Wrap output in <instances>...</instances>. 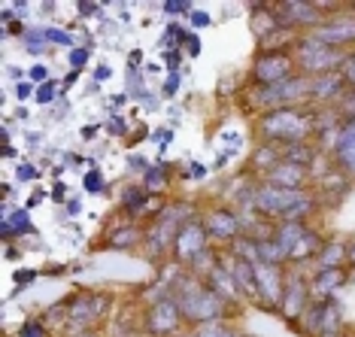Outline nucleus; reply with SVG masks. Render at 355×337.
Returning <instances> with one entry per match:
<instances>
[{"label":"nucleus","mask_w":355,"mask_h":337,"mask_svg":"<svg viewBox=\"0 0 355 337\" xmlns=\"http://www.w3.org/2000/svg\"><path fill=\"white\" fill-rule=\"evenodd\" d=\"M79 12H83V15H92V12H98V3H79Z\"/></svg>","instance_id":"45"},{"label":"nucleus","mask_w":355,"mask_h":337,"mask_svg":"<svg viewBox=\"0 0 355 337\" xmlns=\"http://www.w3.org/2000/svg\"><path fill=\"white\" fill-rule=\"evenodd\" d=\"M25 337H43V328H40V325H34V322H31V325L25 328Z\"/></svg>","instance_id":"44"},{"label":"nucleus","mask_w":355,"mask_h":337,"mask_svg":"<svg viewBox=\"0 0 355 337\" xmlns=\"http://www.w3.org/2000/svg\"><path fill=\"white\" fill-rule=\"evenodd\" d=\"M337 110H340L343 122H355V88H349V92L343 94L340 103H337Z\"/></svg>","instance_id":"31"},{"label":"nucleus","mask_w":355,"mask_h":337,"mask_svg":"<svg viewBox=\"0 0 355 337\" xmlns=\"http://www.w3.org/2000/svg\"><path fill=\"white\" fill-rule=\"evenodd\" d=\"M164 12H171V15H176V12H191V3H180V0H171V3H164Z\"/></svg>","instance_id":"37"},{"label":"nucleus","mask_w":355,"mask_h":337,"mask_svg":"<svg viewBox=\"0 0 355 337\" xmlns=\"http://www.w3.org/2000/svg\"><path fill=\"white\" fill-rule=\"evenodd\" d=\"M46 40H52V43H61V46H73L70 34H64V31H55V28H46Z\"/></svg>","instance_id":"32"},{"label":"nucleus","mask_w":355,"mask_h":337,"mask_svg":"<svg viewBox=\"0 0 355 337\" xmlns=\"http://www.w3.org/2000/svg\"><path fill=\"white\" fill-rule=\"evenodd\" d=\"M173 301L180 304L182 319L198 322V325L200 322H213V319H222L225 307H228V304H225L209 286L200 283V279H182V283L176 286Z\"/></svg>","instance_id":"2"},{"label":"nucleus","mask_w":355,"mask_h":337,"mask_svg":"<svg viewBox=\"0 0 355 337\" xmlns=\"http://www.w3.org/2000/svg\"><path fill=\"white\" fill-rule=\"evenodd\" d=\"M349 55H343L340 49H331V46L319 43L313 37H301L295 43V64L301 67L304 76H322V74H334L343 70V64Z\"/></svg>","instance_id":"3"},{"label":"nucleus","mask_w":355,"mask_h":337,"mask_svg":"<svg viewBox=\"0 0 355 337\" xmlns=\"http://www.w3.org/2000/svg\"><path fill=\"white\" fill-rule=\"evenodd\" d=\"M322 246H325V240H322V237L316 234V231H310V228H306V231H304V237H301V240H297V246H295V250H292V255H288V261L301 264V261L319 259Z\"/></svg>","instance_id":"23"},{"label":"nucleus","mask_w":355,"mask_h":337,"mask_svg":"<svg viewBox=\"0 0 355 337\" xmlns=\"http://www.w3.org/2000/svg\"><path fill=\"white\" fill-rule=\"evenodd\" d=\"M282 264L286 261V252L279 250V243L273 237H264V240H258V264Z\"/></svg>","instance_id":"27"},{"label":"nucleus","mask_w":355,"mask_h":337,"mask_svg":"<svg viewBox=\"0 0 355 337\" xmlns=\"http://www.w3.org/2000/svg\"><path fill=\"white\" fill-rule=\"evenodd\" d=\"M343 76H346V83H349V88H355V55H349V58H346Z\"/></svg>","instance_id":"36"},{"label":"nucleus","mask_w":355,"mask_h":337,"mask_svg":"<svg viewBox=\"0 0 355 337\" xmlns=\"http://www.w3.org/2000/svg\"><path fill=\"white\" fill-rule=\"evenodd\" d=\"M176 85H180V79H176V74H173V76L164 83V94H167V98H171V94H176Z\"/></svg>","instance_id":"41"},{"label":"nucleus","mask_w":355,"mask_h":337,"mask_svg":"<svg viewBox=\"0 0 355 337\" xmlns=\"http://www.w3.org/2000/svg\"><path fill=\"white\" fill-rule=\"evenodd\" d=\"M107 298L103 295H83V298H76L73 301V307H70V322L79 325V328H85V325H92L94 319L103 313V307H107Z\"/></svg>","instance_id":"16"},{"label":"nucleus","mask_w":355,"mask_h":337,"mask_svg":"<svg viewBox=\"0 0 355 337\" xmlns=\"http://www.w3.org/2000/svg\"><path fill=\"white\" fill-rule=\"evenodd\" d=\"M346 261H349V264H355V240H352L349 246H346Z\"/></svg>","instance_id":"47"},{"label":"nucleus","mask_w":355,"mask_h":337,"mask_svg":"<svg viewBox=\"0 0 355 337\" xmlns=\"http://www.w3.org/2000/svg\"><path fill=\"white\" fill-rule=\"evenodd\" d=\"M207 286L213 288L216 295L225 301V304H237L243 295H240V288L237 283H234V277H231V270H225L222 264H213V270L207 274Z\"/></svg>","instance_id":"19"},{"label":"nucleus","mask_w":355,"mask_h":337,"mask_svg":"<svg viewBox=\"0 0 355 337\" xmlns=\"http://www.w3.org/2000/svg\"><path fill=\"white\" fill-rule=\"evenodd\" d=\"M295 67H297L295 55L288 49H270V52L264 49L252 64V76L258 85H277L282 79H292Z\"/></svg>","instance_id":"7"},{"label":"nucleus","mask_w":355,"mask_h":337,"mask_svg":"<svg viewBox=\"0 0 355 337\" xmlns=\"http://www.w3.org/2000/svg\"><path fill=\"white\" fill-rule=\"evenodd\" d=\"M319 270H331V268H340L346 261V243H337V240H325L319 252Z\"/></svg>","instance_id":"26"},{"label":"nucleus","mask_w":355,"mask_h":337,"mask_svg":"<svg viewBox=\"0 0 355 337\" xmlns=\"http://www.w3.org/2000/svg\"><path fill=\"white\" fill-rule=\"evenodd\" d=\"M143 234L137 228H122V231H116V234H112V243L110 246H119V250H128V246H134L137 240H140Z\"/></svg>","instance_id":"30"},{"label":"nucleus","mask_w":355,"mask_h":337,"mask_svg":"<svg viewBox=\"0 0 355 337\" xmlns=\"http://www.w3.org/2000/svg\"><path fill=\"white\" fill-rule=\"evenodd\" d=\"M182 43H185V52H189V55H191V58H195V55L200 52V40H198L195 34H191V37H185V40H182Z\"/></svg>","instance_id":"38"},{"label":"nucleus","mask_w":355,"mask_h":337,"mask_svg":"<svg viewBox=\"0 0 355 337\" xmlns=\"http://www.w3.org/2000/svg\"><path fill=\"white\" fill-rule=\"evenodd\" d=\"M343 270L340 268H331V270H319L316 274V279L310 283V298L313 295H319V298H328L334 288H340L343 286Z\"/></svg>","instance_id":"25"},{"label":"nucleus","mask_w":355,"mask_h":337,"mask_svg":"<svg viewBox=\"0 0 355 337\" xmlns=\"http://www.w3.org/2000/svg\"><path fill=\"white\" fill-rule=\"evenodd\" d=\"M180 322H182V310H180V304H176L173 298L171 301H158L155 307L149 310V316H146L149 331L158 334V337L173 334L176 328H180Z\"/></svg>","instance_id":"14"},{"label":"nucleus","mask_w":355,"mask_h":337,"mask_svg":"<svg viewBox=\"0 0 355 337\" xmlns=\"http://www.w3.org/2000/svg\"><path fill=\"white\" fill-rule=\"evenodd\" d=\"M85 61H88V52L85 49H73V52H70V64H73V67H83Z\"/></svg>","instance_id":"39"},{"label":"nucleus","mask_w":355,"mask_h":337,"mask_svg":"<svg viewBox=\"0 0 355 337\" xmlns=\"http://www.w3.org/2000/svg\"><path fill=\"white\" fill-rule=\"evenodd\" d=\"M28 94H31V85L21 83V85H19V98H28Z\"/></svg>","instance_id":"48"},{"label":"nucleus","mask_w":355,"mask_h":337,"mask_svg":"<svg viewBox=\"0 0 355 337\" xmlns=\"http://www.w3.org/2000/svg\"><path fill=\"white\" fill-rule=\"evenodd\" d=\"M255 268V279H258V288H261V298L268 307H279L282 304V295H286V277H282V268L279 264H252Z\"/></svg>","instance_id":"12"},{"label":"nucleus","mask_w":355,"mask_h":337,"mask_svg":"<svg viewBox=\"0 0 355 337\" xmlns=\"http://www.w3.org/2000/svg\"><path fill=\"white\" fill-rule=\"evenodd\" d=\"M173 40H185V34H182V31L180 28H176V25H171V31H164V40H161V43H164V46H171V49H173Z\"/></svg>","instance_id":"35"},{"label":"nucleus","mask_w":355,"mask_h":337,"mask_svg":"<svg viewBox=\"0 0 355 337\" xmlns=\"http://www.w3.org/2000/svg\"><path fill=\"white\" fill-rule=\"evenodd\" d=\"M207 231H204V222H185L176 234V243H173V255L180 264H191L200 252H207Z\"/></svg>","instance_id":"10"},{"label":"nucleus","mask_w":355,"mask_h":337,"mask_svg":"<svg viewBox=\"0 0 355 337\" xmlns=\"http://www.w3.org/2000/svg\"><path fill=\"white\" fill-rule=\"evenodd\" d=\"M85 189H88V191H103V176H101L98 171L88 173V176H85Z\"/></svg>","instance_id":"33"},{"label":"nucleus","mask_w":355,"mask_h":337,"mask_svg":"<svg viewBox=\"0 0 355 337\" xmlns=\"http://www.w3.org/2000/svg\"><path fill=\"white\" fill-rule=\"evenodd\" d=\"M346 191H349V176H346V171H337V167H328L316 182V195L328 198V204H337Z\"/></svg>","instance_id":"17"},{"label":"nucleus","mask_w":355,"mask_h":337,"mask_svg":"<svg viewBox=\"0 0 355 337\" xmlns=\"http://www.w3.org/2000/svg\"><path fill=\"white\" fill-rule=\"evenodd\" d=\"M52 98H55V88H52V83H43V85L37 88V101H40V103H49Z\"/></svg>","instance_id":"34"},{"label":"nucleus","mask_w":355,"mask_h":337,"mask_svg":"<svg viewBox=\"0 0 355 337\" xmlns=\"http://www.w3.org/2000/svg\"><path fill=\"white\" fill-rule=\"evenodd\" d=\"M164 61H167V70H176V64H180V52L164 55Z\"/></svg>","instance_id":"43"},{"label":"nucleus","mask_w":355,"mask_h":337,"mask_svg":"<svg viewBox=\"0 0 355 337\" xmlns=\"http://www.w3.org/2000/svg\"><path fill=\"white\" fill-rule=\"evenodd\" d=\"M261 134L268 137V143H277V146L313 140V134H316V116H310L301 107H282V110L264 112Z\"/></svg>","instance_id":"1"},{"label":"nucleus","mask_w":355,"mask_h":337,"mask_svg":"<svg viewBox=\"0 0 355 337\" xmlns=\"http://www.w3.org/2000/svg\"><path fill=\"white\" fill-rule=\"evenodd\" d=\"M164 180H167V171L164 167H149L146 173H143V182H146V191H158L164 189Z\"/></svg>","instance_id":"29"},{"label":"nucleus","mask_w":355,"mask_h":337,"mask_svg":"<svg viewBox=\"0 0 355 337\" xmlns=\"http://www.w3.org/2000/svg\"><path fill=\"white\" fill-rule=\"evenodd\" d=\"M268 186H279V189H304L310 182V167L292 164V162H279L273 171L264 173Z\"/></svg>","instance_id":"15"},{"label":"nucleus","mask_w":355,"mask_h":337,"mask_svg":"<svg viewBox=\"0 0 355 337\" xmlns=\"http://www.w3.org/2000/svg\"><path fill=\"white\" fill-rule=\"evenodd\" d=\"M204 231H207L209 240L234 243V240L243 234V225H240V216L234 210H209L204 216Z\"/></svg>","instance_id":"11"},{"label":"nucleus","mask_w":355,"mask_h":337,"mask_svg":"<svg viewBox=\"0 0 355 337\" xmlns=\"http://www.w3.org/2000/svg\"><path fill=\"white\" fill-rule=\"evenodd\" d=\"M185 222H191L189 219V204H176V207H171V210H161L155 225L149 228V234H143V240H146L149 250L158 255V252H164L167 246L176 243V234H180V228Z\"/></svg>","instance_id":"6"},{"label":"nucleus","mask_w":355,"mask_h":337,"mask_svg":"<svg viewBox=\"0 0 355 337\" xmlns=\"http://www.w3.org/2000/svg\"><path fill=\"white\" fill-rule=\"evenodd\" d=\"M282 152V162H292V164H301V167H310L316 162L319 149L313 140H304V143H286V146H279Z\"/></svg>","instance_id":"22"},{"label":"nucleus","mask_w":355,"mask_h":337,"mask_svg":"<svg viewBox=\"0 0 355 337\" xmlns=\"http://www.w3.org/2000/svg\"><path fill=\"white\" fill-rule=\"evenodd\" d=\"M304 231H306L304 222H277L273 225V240H277L279 250L286 252V261H288V255H292V250L297 246V240L304 237Z\"/></svg>","instance_id":"21"},{"label":"nucleus","mask_w":355,"mask_h":337,"mask_svg":"<svg viewBox=\"0 0 355 337\" xmlns=\"http://www.w3.org/2000/svg\"><path fill=\"white\" fill-rule=\"evenodd\" d=\"M191 21H195L198 28H207V25H209V15H207V12H195V10H191Z\"/></svg>","instance_id":"40"},{"label":"nucleus","mask_w":355,"mask_h":337,"mask_svg":"<svg viewBox=\"0 0 355 337\" xmlns=\"http://www.w3.org/2000/svg\"><path fill=\"white\" fill-rule=\"evenodd\" d=\"M310 37L331 49H343V46L355 43V15H331L316 31H310Z\"/></svg>","instance_id":"9"},{"label":"nucleus","mask_w":355,"mask_h":337,"mask_svg":"<svg viewBox=\"0 0 355 337\" xmlns=\"http://www.w3.org/2000/svg\"><path fill=\"white\" fill-rule=\"evenodd\" d=\"M310 101V76L295 74L292 79H282L277 85H258L255 107H264L268 112L282 107H301Z\"/></svg>","instance_id":"4"},{"label":"nucleus","mask_w":355,"mask_h":337,"mask_svg":"<svg viewBox=\"0 0 355 337\" xmlns=\"http://www.w3.org/2000/svg\"><path fill=\"white\" fill-rule=\"evenodd\" d=\"M282 162V152H279V146L277 143H268L264 140L261 146H258L255 152H252V158H249V164H252V171H261V176L268 173V171H273Z\"/></svg>","instance_id":"24"},{"label":"nucleus","mask_w":355,"mask_h":337,"mask_svg":"<svg viewBox=\"0 0 355 337\" xmlns=\"http://www.w3.org/2000/svg\"><path fill=\"white\" fill-rule=\"evenodd\" d=\"M349 92V83H346L343 70H334V74H322V76H310V101L316 103H331Z\"/></svg>","instance_id":"13"},{"label":"nucleus","mask_w":355,"mask_h":337,"mask_svg":"<svg viewBox=\"0 0 355 337\" xmlns=\"http://www.w3.org/2000/svg\"><path fill=\"white\" fill-rule=\"evenodd\" d=\"M306 191L304 189H279V186H261L255 189V198H252V210L261 213L264 219H282L297 200H304Z\"/></svg>","instance_id":"5"},{"label":"nucleus","mask_w":355,"mask_h":337,"mask_svg":"<svg viewBox=\"0 0 355 337\" xmlns=\"http://www.w3.org/2000/svg\"><path fill=\"white\" fill-rule=\"evenodd\" d=\"M195 337H240L234 328H228L222 319H213V322H200Z\"/></svg>","instance_id":"28"},{"label":"nucleus","mask_w":355,"mask_h":337,"mask_svg":"<svg viewBox=\"0 0 355 337\" xmlns=\"http://www.w3.org/2000/svg\"><path fill=\"white\" fill-rule=\"evenodd\" d=\"M31 76H34V79H37V83H40V79H46V76H49V74H46V67H34V70H31Z\"/></svg>","instance_id":"46"},{"label":"nucleus","mask_w":355,"mask_h":337,"mask_svg":"<svg viewBox=\"0 0 355 337\" xmlns=\"http://www.w3.org/2000/svg\"><path fill=\"white\" fill-rule=\"evenodd\" d=\"M306 298H310V286H304L301 277H288L286 295H282V307H286L288 316H297L301 310H306Z\"/></svg>","instance_id":"20"},{"label":"nucleus","mask_w":355,"mask_h":337,"mask_svg":"<svg viewBox=\"0 0 355 337\" xmlns=\"http://www.w3.org/2000/svg\"><path fill=\"white\" fill-rule=\"evenodd\" d=\"M273 12H277L279 28H310L316 31L325 15L316 3H304V0H288V3H273Z\"/></svg>","instance_id":"8"},{"label":"nucleus","mask_w":355,"mask_h":337,"mask_svg":"<svg viewBox=\"0 0 355 337\" xmlns=\"http://www.w3.org/2000/svg\"><path fill=\"white\" fill-rule=\"evenodd\" d=\"M334 158L340 162V171L355 173V122H343L337 131Z\"/></svg>","instance_id":"18"},{"label":"nucleus","mask_w":355,"mask_h":337,"mask_svg":"<svg viewBox=\"0 0 355 337\" xmlns=\"http://www.w3.org/2000/svg\"><path fill=\"white\" fill-rule=\"evenodd\" d=\"M19 180H34V167H28V164H19Z\"/></svg>","instance_id":"42"}]
</instances>
